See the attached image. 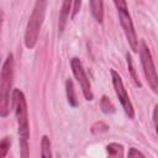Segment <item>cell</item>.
I'll list each match as a JSON object with an SVG mask.
<instances>
[{"label":"cell","instance_id":"obj_1","mask_svg":"<svg viewBox=\"0 0 158 158\" xmlns=\"http://www.w3.org/2000/svg\"><path fill=\"white\" fill-rule=\"evenodd\" d=\"M12 105L15 110V116L17 121V132L21 148V156L23 158L28 157V138H30V126H28V112L25 95L21 90L15 89L12 91Z\"/></svg>","mask_w":158,"mask_h":158},{"label":"cell","instance_id":"obj_2","mask_svg":"<svg viewBox=\"0 0 158 158\" xmlns=\"http://www.w3.org/2000/svg\"><path fill=\"white\" fill-rule=\"evenodd\" d=\"M0 78V115L6 117L10 111V90L14 78V56L11 53L2 63Z\"/></svg>","mask_w":158,"mask_h":158},{"label":"cell","instance_id":"obj_3","mask_svg":"<svg viewBox=\"0 0 158 158\" xmlns=\"http://www.w3.org/2000/svg\"><path fill=\"white\" fill-rule=\"evenodd\" d=\"M46 7H47V0H37L32 10V14L30 16V20L27 22L26 32H25V46L30 49L33 48L37 43L40 30L46 14Z\"/></svg>","mask_w":158,"mask_h":158},{"label":"cell","instance_id":"obj_4","mask_svg":"<svg viewBox=\"0 0 158 158\" xmlns=\"http://www.w3.org/2000/svg\"><path fill=\"white\" fill-rule=\"evenodd\" d=\"M139 57H141L143 73H144V77L148 81V85L151 86L153 93L158 94V74H157V70H156V67H154V62H153L151 51L147 47L144 41H141Z\"/></svg>","mask_w":158,"mask_h":158},{"label":"cell","instance_id":"obj_5","mask_svg":"<svg viewBox=\"0 0 158 158\" xmlns=\"http://www.w3.org/2000/svg\"><path fill=\"white\" fill-rule=\"evenodd\" d=\"M111 78H112V85H114V89H115V93L122 105V109L125 111V114L128 116V118H133L135 117V110H133V105L130 100V96L123 86V83H122V79L121 77L118 75V73L114 69H111Z\"/></svg>","mask_w":158,"mask_h":158},{"label":"cell","instance_id":"obj_6","mask_svg":"<svg viewBox=\"0 0 158 158\" xmlns=\"http://www.w3.org/2000/svg\"><path fill=\"white\" fill-rule=\"evenodd\" d=\"M70 67H72V70H73V74L75 77V79L78 80L80 88H81V91L84 94V98L88 100V101H91L93 100V91H91V85H90V81H89V78L86 77V73L84 70V67L81 64V60L77 57L72 58L70 59Z\"/></svg>","mask_w":158,"mask_h":158},{"label":"cell","instance_id":"obj_7","mask_svg":"<svg viewBox=\"0 0 158 158\" xmlns=\"http://www.w3.org/2000/svg\"><path fill=\"white\" fill-rule=\"evenodd\" d=\"M117 14H118L121 26L123 28L125 36L127 38V42H128L131 49L133 52H137L138 51V40H137V35H136V31H135V27H133L132 19H131V16L128 14V10H126V11H117Z\"/></svg>","mask_w":158,"mask_h":158},{"label":"cell","instance_id":"obj_8","mask_svg":"<svg viewBox=\"0 0 158 158\" xmlns=\"http://www.w3.org/2000/svg\"><path fill=\"white\" fill-rule=\"evenodd\" d=\"M72 2H73V0H63V2H62V7H60V12H59V20H58V31H59V33L63 32V30L67 25Z\"/></svg>","mask_w":158,"mask_h":158},{"label":"cell","instance_id":"obj_9","mask_svg":"<svg viewBox=\"0 0 158 158\" xmlns=\"http://www.w3.org/2000/svg\"><path fill=\"white\" fill-rule=\"evenodd\" d=\"M90 10H91L93 17L99 23H101L102 19H104V4H102V0H90Z\"/></svg>","mask_w":158,"mask_h":158},{"label":"cell","instance_id":"obj_10","mask_svg":"<svg viewBox=\"0 0 158 158\" xmlns=\"http://www.w3.org/2000/svg\"><path fill=\"white\" fill-rule=\"evenodd\" d=\"M65 93H67V99H68L69 105L75 107L78 105V100H77V95H75V91H74L73 81L70 79H68L65 81Z\"/></svg>","mask_w":158,"mask_h":158},{"label":"cell","instance_id":"obj_11","mask_svg":"<svg viewBox=\"0 0 158 158\" xmlns=\"http://www.w3.org/2000/svg\"><path fill=\"white\" fill-rule=\"evenodd\" d=\"M106 152L112 157H123V147L118 143H110L106 146Z\"/></svg>","mask_w":158,"mask_h":158},{"label":"cell","instance_id":"obj_12","mask_svg":"<svg viewBox=\"0 0 158 158\" xmlns=\"http://www.w3.org/2000/svg\"><path fill=\"white\" fill-rule=\"evenodd\" d=\"M100 109L104 114H114L116 111L115 106L112 105V102L110 101V99L107 96H102L101 100H100Z\"/></svg>","mask_w":158,"mask_h":158},{"label":"cell","instance_id":"obj_13","mask_svg":"<svg viewBox=\"0 0 158 158\" xmlns=\"http://www.w3.org/2000/svg\"><path fill=\"white\" fill-rule=\"evenodd\" d=\"M41 156L43 158H51V156H52V153H51V142H49V138L47 136H43L42 141H41Z\"/></svg>","mask_w":158,"mask_h":158},{"label":"cell","instance_id":"obj_14","mask_svg":"<svg viewBox=\"0 0 158 158\" xmlns=\"http://www.w3.org/2000/svg\"><path fill=\"white\" fill-rule=\"evenodd\" d=\"M126 59H127V65H128L130 73H131V75H132V78H133V81L136 83V85H137V86H141L142 84H141V81H139V79H138V77H137V74H136V70H135V67H133L132 58H131V56H130L128 53L126 54Z\"/></svg>","mask_w":158,"mask_h":158},{"label":"cell","instance_id":"obj_15","mask_svg":"<svg viewBox=\"0 0 158 158\" xmlns=\"http://www.w3.org/2000/svg\"><path fill=\"white\" fill-rule=\"evenodd\" d=\"M10 146H11V139L9 137H4L1 139V142H0V157L1 158H4L6 156Z\"/></svg>","mask_w":158,"mask_h":158},{"label":"cell","instance_id":"obj_16","mask_svg":"<svg viewBox=\"0 0 158 158\" xmlns=\"http://www.w3.org/2000/svg\"><path fill=\"white\" fill-rule=\"evenodd\" d=\"M109 130V126L101 121L99 122H95L93 126H91V132L94 135H99V133H102V132H106Z\"/></svg>","mask_w":158,"mask_h":158},{"label":"cell","instance_id":"obj_17","mask_svg":"<svg viewBox=\"0 0 158 158\" xmlns=\"http://www.w3.org/2000/svg\"><path fill=\"white\" fill-rule=\"evenodd\" d=\"M114 4L117 9V11H126L127 10V2L126 0H114Z\"/></svg>","mask_w":158,"mask_h":158},{"label":"cell","instance_id":"obj_18","mask_svg":"<svg viewBox=\"0 0 158 158\" xmlns=\"http://www.w3.org/2000/svg\"><path fill=\"white\" fill-rule=\"evenodd\" d=\"M81 6V0H74V6H73V11H72V19L75 17V15L79 12Z\"/></svg>","mask_w":158,"mask_h":158},{"label":"cell","instance_id":"obj_19","mask_svg":"<svg viewBox=\"0 0 158 158\" xmlns=\"http://www.w3.org/2000/svg\"><path fill=\"white\" fill-rule=\"evenodd\" d=\"M153 122H154V127H156V131L158 135V105H156L154 110H153Z\"/></svg>","mask_w":158,"mask_h":158},{"label":"cell","instance_id":"obj_20","mask_svg":"<svg viewBox=\"0 0 158 158\" xmlns=\"http://www.w3.org/2000/svg\"><path fill=\"white\" fill-rule=\"evenodd\" d=\"M144 157V154L142 153V152H139V151H137L136 148H131L130 151H128V157Z\"/></svg>","mask_w":158,"mask_h":158}]
</instances>
